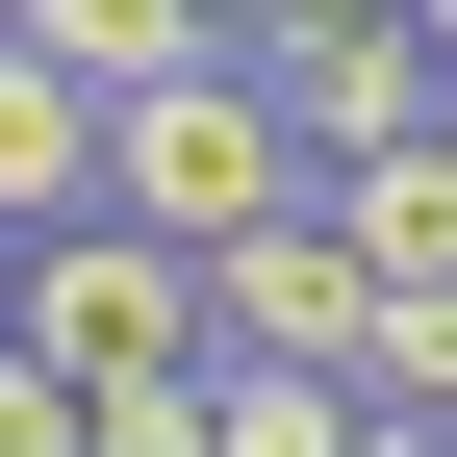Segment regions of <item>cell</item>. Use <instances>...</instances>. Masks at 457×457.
I'll use <instances>...</instances> for the list:
<instances>
[{
	"label": "cell",
	"instance_id": "obj_12",
	"mask_svg": "<svg viewBox=\"0 0 457 457\" xmlns=\"http://www.w3.org/2000/svg\"><path fill=\"white\" fill-rule=\"evenodd\" d=\"M407 26H432V77H457V0H407Z\"/></svg>",
	"mask_w": 457,
	"mask_h": 457
},
{
	"label": "cell",
	"instance_id": "obj_3",
	"mask_svg": "<svg viewBox=\"0 0 457 457\" xmlns=\"http://www.w3.org/2000/svg\"><path fill=\"white\" fill-rule=\"evenodd\" d=\"M204 356H279V381H356V356H381V254L330 228V179L204 254Z\"/></svg>",
	"mask_w": 457,
	"mask_h": 457
},
{
	"label": "cell",
	"instance_id": "obj_2",
	"mask_svg": "<svg viewBox=\"0 0 457 457\" xmlns=\"http://www.w3.org/2000/svg\"><path fill=\"white\" fill-rule=\"evenodd\" d=\"M102 204L179 228V254H228V228L305 204V128L254 102V51H228V77H153V102H102Z\"/></svg>",
	"mask_w": 457,
	"mask_h": 457
},
{
	"label": "cell",
	"instance_id": "obj_7",
	"mask_svg": "<svg viewBox=\"0 0 457 457\" xmlns=\"http://www.w3.org/2000/svg\"><path fill=\"white\" fill-rule=\"evenodd\" d=\"M330 228H356L381 279H457V128H407V153H356V179H330Z\"/></svg>",
	"mask_w": 457,
	"mask_h": 457
},
{
	"label": "cell",
	"instance_id": "obj_14",
	"mask_svg": "<svg viewBox=\"0 0 457 457\" xmlns=\"http://www.w3.org/2000/svg\"><path fill=\"white\" fill-rule=\"evenodd\" d=\"M432 128H457V102H432Z\"/></svg>",
	"mask_w": 457,
	"mask_h": 457
},
{
	"label": "cell",
	"instance_id": "obj_4",
	"mask_svg": "<svg viewBox=\"0 0 457 457\" xmlns=\"http://www.w3.org/2000/svg\"><path fill=\"white\" fill-rule=\"evenodd\" d=\"M254 102L305 128V179H356V153H407L457 77H432V26H407V0H381V26H254Z\"/></svg>",
	"mask_w": 457,
	"mask_h": 457
},
{
	"label": "cell",
	"instance_id": "obj_11",
	"mask_svg": "<svg viewBox=\"0 0 457 457\" xmlns=\"http://www.w3.org/2000/svg\"><path fill=\"white\" fill-rule=\"evenodd\" d=\"M254 26H381V0H254Z\"/></svg>",
	"mask_w": 457,
	"mask_h": 457
},
{
	"label": "cell",
	"instance_id": "obj_6",
	"mask_svg": "<svg viewBox=\"0 0 457 457\" xmlns=\"http://www.w3.org/2000/svg\"><path fill=\"white\" fill-rule=\"evenodd\" d=\"M77 204H102V102L0 26V254H26V228H77Z\"/></svg>",
	"mask_w": 457,
	"mask_h": 457
},
{
	"label": "cell",
	"instance_id": "obj_1",
	"mask_svg": "<svg viewBox=\"0 0 457 457\" xmlns=\"http://www.w3.org/2000/svg\"><path fill=\"white\" fill-rule=\"evenodd\" d=\"M0 330H26L77 407H128V381H204V254H179V228H128V204H77V228H26Z\"/></svg>",
	"mask_w": 457,
	"mask_h": 457
},
{
	"label": "cell",
	"instance_id": "obj_9",
	"mask_svg": "<svg viewBox=\"0 0 457 457\" xmlns=\"http://www.w3.org/2000/svg\"><path fill=\"white\" fill-rule=\"evenodd\" d=\"M0 457H77V381H51L26 330H0Z\"/></svg>",
	"mask_w": 457,
	"mask_h": 457
},
{
	"label": "cell",
	"instance_id": "obj_10",
	"mask_svg": "<svg viewBox=\"0 0 457 457\" xmlns=\"http://www.w3.org/2000/svg\"><path fill=\"white\" fill-rule=\"evenodd\" d=\"M356 457H457V432H407V407H356Z\"/></svg>",
	"mask_w": 457,
	"mask_h": 457
},
{
	"label": "cell",
	"instance_id": "obj_8",
	"mask_svg": "<svg viewBox=\"0 0 457 457\" xmlns=\"http://www.w3.org/2000/svg\"><path fill=\"white\" fill-rule=\"evenodd\" d=\"M204 457H356V381H279V356H204Z\"/></svg>",
	"mask_w": 457,
	"mask_h": 457
},
{
	"label": "cell",
	"instance_id": "obj_13",
	"mask_svg": "<svg viewBox=\"0 0 457 457\" xmlns=\"http://www.w3.org/2000/svg\"><path fill=\"white\" fill-rule=\"evenodd\" d=\"M0 26H26V0H0Z\"/></svg>",
	"mask_w": 457,
	"mask_h": 457
},
{
	"label": "cell",
	"instance_id": "obj_5",
	"mask_svg": "<svg viewBox=\"0 0 457 457\" xmlns=\"http://www.w3.org/2000/svg\"><path fill=\"white\" fill-rule=\"evenodd\" d=\"M26 51H51L77 102H153V77H228L254 0H26Z\"/></svg>",
	"mask_w": 457,
	"mask_h": 457
}]
</instances>
